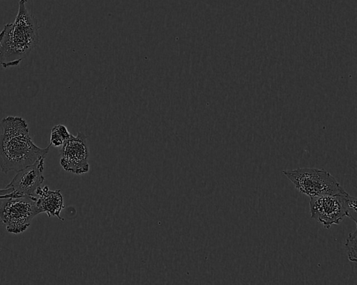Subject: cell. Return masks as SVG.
<instances>
[{
	"instance_id": "obj_1",
	"label": "cell",
	"mask_w": 357,
	"mask_h": 285,
	"mask_svg": "<svg viewBox=\"0 0 357 285\" xmlns=\"http://www.w3.org/2000/svg\"><path fill=\"white\" fill-rule=\"evenodd\" d=\"M0 167L4 174L16 172L45 157L50 144L42 148L32 141L27 122L22 117L8 116L0 123Z\"/></svg>"
},
{
	"instance_id": "obj_2",
	"label": "cell",
	"mask_w": 357,
	"mask_h": 285,
	"mask_svg": "<svg viewBox=\"0 0 357 285\" xmlns=\"http://www.w3.org/2000/svg\"><path fill=\"white\" fill-rule=\"evenodd\" d=\"M27 1H19L15 21L0 31V64L4 68L18 66L39 42L38 20L26 8Z\"/></svg>"
},
{
	"instance_id": "obj_3",
	"label": "cell",
	"mask_w": 357,
	"mask_h": 285,
	"mask_svg": "<svg viewBox=\"0 0 357 285\" xmlns=\"http://www.w3.org/2000/svg\"><path fill=\"white\" fill-rule=\"evenodd\" d=\"M301 193L310 197L340 194L347 192L327 171L317 168H298L282 171Z\"/></svg>"
},
{
	"instance_id": "obj_4",
	"label": "cell",
	"mask_w": 357,
	"mask_h": 285,
	"mask_svg": "<svg viewBox=\"0 0 357 285\" xmlns=\"http://www.w3.org/2000/svg\"><path fill=\"white\" fill-rule=\"evenodd\" d=\"M0 204V221L8 232L20 234L30 226L32 219L40 210L35 196H24L2 199Z\"/></svg>"
},
{
	"instance_id": "obj_5",
	"label": "cell",
	"mask_w": 357,
	"mask_h": 285,
	"mask_svg": "<svg viewBox=\"0 0 357 285\" xmlns=\"http://www.w3.org/2000/svg\"><path fill=\"white\" fill-rule=\"evenodd\" d=\"M60 154V164L65 171L78 175L89 171V147L83 132H79L76 136L72 134L65 141Z\"/></svg>"
},
{
	"instance_id": "obj_6",
	"label": "cell",
	"mask_w": 357,
	"mask_h": 285,
	"mask_svg": "<svg viewBox=\"0 0 357 285\" xmlns=\"http://www.w3.org/2000/svg\"><path fill=\"white\" fill-rule=\"evenodd\" d=\"M347 193L310 197L311 217L327 229L333 224H339L347 217L344 206Z\"/></svg>"
},
{
	"instance_id": "obj_7",
	"label": "cell",
	"mask_w": 357,
	"mask_h": 285,
	"mask_svg": "<svg viewBox=\"0 0 357 285\" xmlns=\"http://www.w3.org/2000/svg\"><path fill=\"white\" fill-rule=\"evenodd\" d=\"M45 157H40L33 164L17 172L6 187L13 189V197L35 196L36 190L45 180L43 171Z\"/></svg>"
},
{
	"instance_id": "obj_8",
	"label": "cell",
	"mask_w": 357,
	"mask_h": 285,
	"mask_svg": "<svg viewBox=\"0 0 357 285\" xmlns=\"http://www.w3.org/2000/svg\"><path fill=\"white\" fill-rule=\"evenodd\" d=\"M36 194L38 195L36 206L40 213H45L50 217H56L63 221L60 213L65 206L60 190H52L45 185L43 187H38Z\"/></svg>"
},
{
	"instance_id": "obj_9",
	"label": "cell",
	"mask_w": 357,
	"mask_h": 285,
	"mask_svg": "<svg viewBox=\"0 0 357 285\" xmlns=\"http://www.w3.org/2000/svg\"><path fill=\"white\" fill-rule=\"evenodd\" d=\"M71 135L64 125H56L51 130L50 144L54 147L61 146L64 141L68 139Z\"/></svg>"
},
{
	"instance_id": "obj_10",
	"label": "cell",
	"mask_w": 357,
	"mask_h": 285,
	"mask_svg": "<svg viewBox=\"0 0 357 285\" xmlns=\"http://www.w3.org/2000/svg\"><path fill=\"white\" fill-rule=\"evenodd\" d=\"M356 229L353 233H350L346 239L345 248L347 249L348 259L351 262H356Z\"/></svg>"
},
{
	"instance_id": "obj_11",
	"label": "cell",
	"mask_w": 357,
	"mask_h": 285,
	"mask_svg": "<svg viewBox=\"0 0 357 285\" xmlns=\"http://www.w3.org/2000/svg\"><path fill=\"white\" fill-rule=\"evenodd\" d=\"M356 201L357 199L356 197L349 195L348 193L345 194L344 206L347 217L351 219L356 224L357 219Z\"/></svg>"
},
{
	"instance_id": "obj_12",
	"label": "cell",
	"mask_w": 357,
	"mask_h": 285,
	"mask_svg": "<svg viewBox=\"0 0 357 285\" xmlns=\"http://www.w3.org/2000/svg\"><path fill=\"white\" fill-rule=\"evenodd\" d=\"M12 192L13 189L11 187L0 189V199L13 197Z\"/></svg>"
}]
</instances>
